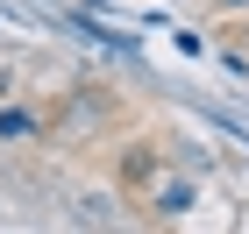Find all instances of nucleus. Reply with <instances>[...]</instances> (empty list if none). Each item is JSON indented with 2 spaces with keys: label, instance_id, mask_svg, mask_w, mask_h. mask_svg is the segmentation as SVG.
<instances>
[{
  "label": "nucleus",
  "instance_id": "obj_1",
  "mask_svg": "<svg viewBox=\"0 0 249 234\" xmlns=\"http://www.w3.org/2000/svg\"><path fill=\"white\" fill-rule=\"evenodd\" d=\"M29 135H43L36 107H0V142H29Z\"/></svg>",
  "mask_w": 249,
  "mask_h": 234
},
{
  "label": "nucleus",
  "instance_id": "obj_2",
  "mask_svg": "<svg viewBox=\"0 0 249 234\" xmlns=\"http://www.w3.org/2000/svg\"><path fill=\"white\" fill-rule=\"evenodd\" d=\"M192 206V185H164V199H157V213H185Z\"/></svg>",
  "mask_w": 249,
  "mask_h": 234
},
{
  "label": "nucleus",
  "instance_id": "obj_3",
  "mask_svg": "<svg viewBox=\"0 0 249 234\" xmlns=\"http://www.w3.org/2000/svg\"><path fill=\"white\" fill-rule=\"evenodd\" d=\"M213 7H249V0H213Z\"/></svg>",
  "mask_w": 249,
  "mask_h": 234
},
{
  "label": "nucleus",
  "instance_id": "obj_4",
  "mask_svg": "<svg viewBox=\"0 0 249 234\" xmlns=\"http://www.w3.org/2000/svg\"><path fill=\"white\" fill-rule=\"evenodd\" d=\"M235 36H242V50H249V21H242V29H235Z\"/></svg>",
  "mask_w": 249,
  "mask_h": 234
}]
</instances>
